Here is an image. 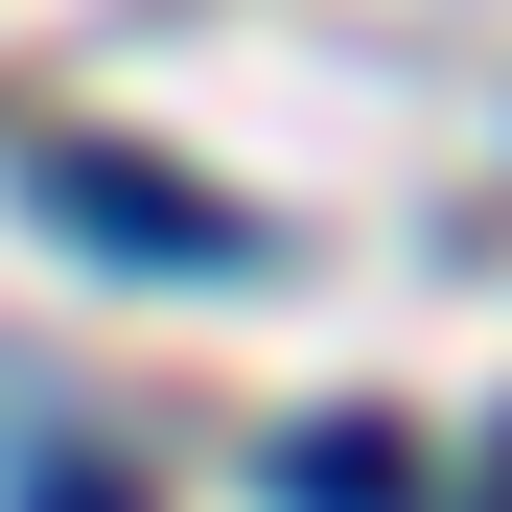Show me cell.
<instances>
[{"label": "cell", "instance_id": "6da1fadb", "mask_svg": "<svg viewBox=\"0 0 512 512\" xmlns=\"http://www.w3.org/2000/svg\"><path fill=\"white\" fill-rule=\"evenodd\" d=\"M24 210L94 233V256H163V280H233V256H256V210L233 187H163L140 140H24Z\"/></svg>", "mask_w": 512, "mask_h": 512}, {"label": "cell", "instance_id": "7a4b0ae2", "mask_svg": "<svg viewBox=\"0 0 512 512\" xmlns=\"http://www.w3.org/2000/svg\"><path fill=\"white\" fill-rule=\"evenodd\" d=\"M280 489H303V512H419V443H396V419H303Z\"/></svg>", "mask_w": 512, "mask_h": 512}, {"label": "cell", "instance_id": "3957f363", "mask_svg": "<svg viewBox=\"0 0 512 512\" xmlns=\"http://www.w3.org/2000/svg\"><path fill=\"white\" fill-rule=\"evenodd\" d=\"M24 512H140V489H117V466H47V489H24Z\"/></svg>", "mask_w": 512, "mask_h": 512}]
</instances>
